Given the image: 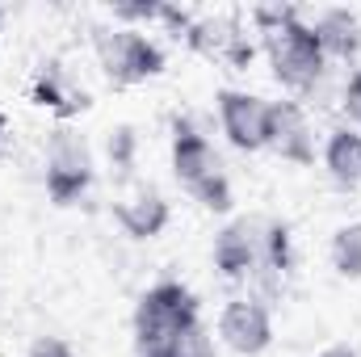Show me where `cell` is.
<instances>
[{
  "instance_id": "obj_1",
  "label": "cell",
  "mask_w": 361,
  "mask_h": 357,
  "mask_svg": "<svg viewBox=\"0 0 361 357\" xmlns=\"http://www.w3.org/2000/svg\"><path fill=\"white\" fill-rule=\"evenodd\" d=\"M257 21L265 34V55H269L273 76L294 92L315 89L324 68H328V55H324L315 30L294 8H261Z\"/></svg>"
},
{
  "instance_id": "obj_2",
  "label": "cell",
  "mask_w": 361,
  "mask_h": 357,
  "mask_svg": "<svg viewBox=\"0 0 361 357\" xmlns=\"http://www.w3.org/2000/svg\"><path fill=\"white\" fill-rule=\"evenodd\" d=\"M173 173L206 210H231V181L223 173V160L189 118L173 122Z\"/></svg>"
},
{
  "instance_id": "obj_3",
  "label": "cell",
  "mask_w": 361,
  "mask_h": 357,
  "mask_svg": "<svg viewBox=\"0 0 361 357\" xmlns=\"http://www.w3.org/2000/svg\"><path fill=\"white\" fill-rule=\"evenodd\" d=\"M197 324V298L189 286H180L173 277L156 282L152 290H143L139 307H135V349L143 357L160 353L173 337Z\"/></svg>"
},
{
  "instance_id": "obj_4",
  "label": "cell",
  "mask_w": 361,
  "mask_h": 357,
  "mask_svg": "<svg viewBox=\"0 0 361 357\" xmlns=\"http://www.w3.org/2000/svg\"><path fill=\"white\" fill-rule=\"evenodd\" d=\"M92 51L114 85H143L164 72V51L143 30H92Z\"/></svg>"
},
{
  "instance_id": "obj_5",
  "label": "cell",
  "mask_w": 361,
  "mask_h": 357,
  "mask_svg": "<svg viewBox=\"0 0 361 357\" xmlns=\"http://www.w3.org/2000/svg\"><path fill=\"white\" fill-rule=\"evenodd\" d=\"M42 177H47V193H51L55 206H76L92 185L89 143H85L76 131L59 126V131L51 135V143H47V173H42Z\"/></svg>"
},
{
  "instance_id": "obj_6",
  "label": "cell",
  "mask_w": 361,
  "mask_h": 357,
  "mask_svg": "<svg viewBox=\"0 0 361 357\" xmlns=\"http://www.w3.org/2000/svg\"><path fill=\"white\" fill-rule=\"evenodd\" d=\"M219 122L231 147L240 152H261L269 147V101L257 92L223 89L219 92Z\"/></svg>"
},
{
  "instance_id": "obj_7",
  "label": "cell",
  "mask_w": 361,
  "mask_h": 357,
  "mask_svg": "<svg viewBox=\"0 0 361 357\" xmlns=\"http://www.w3.org/2000/svg\"><path fill=\"white\" fill-rule=\"evenodd\" d=\"M219 337L244 357H257L273 341V315L261 298H231L219 315Z\"/></svg>"
},
{
  "instance_id": "obj_8",
  "label": "cell",
  "mask_w": 361,
  "mask_h": 357,
  "mask_svg": "<svg viewBox=\"0 0 361 357\" xmlns=\"http://www.w3.org/2000/svg\"><path fill=\"white\" fill-rule=\"evenodd\" d=\"M261 244H265V219H235L214 240V269L223 277H248L261 273Z\"/></svg>"
},
{
  "instance_id": "obj_9",
  "label": "cell",
  "mask_w": 361,
  "mask_h": 357,
  "mask_svg": "<svg viewBox=\"0 0 361 357\" xmlns=\"http://www.w3.org/2000/svg\"><path fill=\"white\" fill-rule=\"evenodd\" d=\"M269 147L290 164H315V135L298 101H269Z\"/></svg>"
},
{
  "instance_id": "obj_10",
  "label": "cell",
  "mask_w": 361,
  "mask_h": 357,
  "mask_svg": "<svg viewBox=\"0 0 361 357\" xmlns=\"http://www.w3.org/2000/svg\"><path fill=\"white\" fill-rule=\"evenodd\" d=\"M118 223H122V231L135 236V240H156V236L169 227V202H164V193L152 189V185H143L135 198H126V202L118 206Z\"/></svg>"
},
{
  "instance_id": "obj_11",
  "label": "cell",
  "mask_w": 361,
  "mask_h": 357,
  "mask_svg": "<svg viewBox=\"0 0 361 357\" xmlns=\"http://www.w3.org/2000/svg\"><path fill=\"white\" fill-rule=\"evenodd\" d=\"M311 30H315V38H319L328 59H353L361 51V21L349 8H324Z\"/></svg>"
},
{
  "instance_id": "obj_12",
  "label": "cell",
  "mask_w": 361,
  "mask_h": 357,
  "mask_svg": "<svg viewBox=\"0 0 361 357\" xmlns=\"http://www.w3.org/2000/svg\"><path fill=\"white\" fill-rule=\"evenodd\" d=\"M34 101L47 105V109H55V114H63V118L89 109L85 89H72V85H68V72H63L59 63H42V72L34 76Z\"/></svg>"
},
{
  "instance_id": "obj_13",
  "label": "cell",
  "mask_w": 361,
  "mask_h": 357,
  "mask_svg": "<svg viewBox=\"0 0 361 357\" xmlns=\"http://www.w3.org/2000/svg\"><path fill=\"white\" fill-rule=\"evenodd\" d=\"M324 164L336 185L353 189L361 185V135L357 131H332L328 135V147H324Z\"/></svg>"
},
{
  "instance_id": "obj_14",
  "label": "cell",
  "mask_w": 361,
  "mask_h": 357,
  "mask_svg": "<svg viewBox=\"0 0 361 357\" xmlns=\"http://www.w3.org/2000/svg\"><path fill=\"white\" fill-rule=\"evenodd\" d=\"M332 265L341 277H361V223H345L332 236Z\"/></svg>"
},
{
  "instance_id": "obj_15",
  "label": "cell",
  "mask_w": 361,
  "mask_h": 357,
  "mask_svg": "<svg viewBox=\"0 0 361 357\" xmlns=\"http://www.w3.org/2000/svg\"><path fill=\"white\" fill-rule=\"evenodd\" d=\"M294 261V253H290V227L286 223H273L265 219V244H261V269H269V273H286Z\"/></svg>"
},
{
  "instance_id": "obj_16",
  "label": "cell",
  "mask_w": 361,
  "mask_h": 357,
  "mask_svg": "<svg viewBox=\"0 0 361 357\" xmlns=\"http://www.w3.org/2000/svg\"><path fill=\"white\" fill-rule=\"evenodd\" d=\"M152 357H214V341H210V332L197 320L193 328H185L180 337H173L160 353H152Z\"/></svg>"
},
{
  "instance_id": "obj_17",
  "label": "cell",
  "mask_w": 361,
  "mask_h": 357,
  "mask_svg": "<svg viewBox=\"0 0 361 357\" xmlns=\"http://www.w3.org/2000/svg\"><path fill=\"white\" fill-rule=\"evenodd\" d=\"M130 152H135V131H130V126H122V131L109 139V156H114V164H118V169H126V164H130Z\"/></svg>"
},
{
  "instance_id": "obj_18",
  "label": "cell",
  "mask_w": 361,
  "mask_h": 357,
  "mask_svg": "<svg viewBox=\"0 0 361 357\" xmlns=\"http://www.w3.org/2000/svg\"><path fill=\"white\" fill-rule=\"evenodd\" d=\"M345 114L361 126V72H353L349 85H345Z\"/></svg>"
},
{
  "instance_id": "obj_19",
  "label": "cell",
  "mask_w": 361,
  "mask_h": 357,
  "mask_svg": "<svg viewBox=\"0 0 361 357\" xmlns=\"http://www.w3.org/2000/svg\"><path fill=\"white\" fill-rule=\"evenodd\" d=\"M30 357H76L59 337H38L34 341V349H30Z\"/></svg>"
},
{
  "instance_id": "obj_20",
  "label": "cell",
  "mask_w": 361,
  "mask_h": 357,
  "mask_svg": "<svg viewBox=\"0 0 361 357\" xmlns=\"http://www.w3.org/2000/svg\"><path fill=\"white\" fill-rule=\"evenodd\" d=\"M319 357H357V353H353L349 345H332V349H324Z\"/></svg>"
},
{
  "instance_id": "obj_21",
  "label": "cell",
  "mask_w": 361,
  "mask_h": 357,
  "mask_svg": "<svg viewBox=\"0 0 361 357\" xmlns=\"http://www.w3.org/2000/svg\"><path fill=\"white\" fill-rule=\"evenodd\" d=\"M4 126H8V122H4V114H0V139H4Z\"/></svg>"
}]
</instances>
